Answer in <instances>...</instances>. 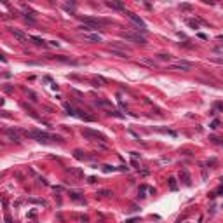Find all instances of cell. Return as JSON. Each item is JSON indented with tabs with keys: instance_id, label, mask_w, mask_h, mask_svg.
Masks as SVG:
<instances>
[{
	"instance_id": "obj_1",
	"label": "cell",
	"mask_w": 223,
	"mask_h": 223,
	"mask_svg": "<svg viewBox=\"0 0 223 223\" xmlns=\"http://www.w3.org/2000/svg\"><path fill=\"white\" fill-rule=\"evenodd\" d=\"M80 133H82V136H84V138H87V139L106 143V136H105V134H101V133H98V131H92V129H82Z\"/></svg>"
},
{
	"instance_id": "obj_2",
	"label": "cell",
	"mask_w": 223,
	"mask_h": 223,
	"mask_svg": "<svg viewBox=\"0 0 223 223\" xmlns=\"http://www.w3.org/2000/svg\"><path fill=\"white\" fill-rule=\"evenodd\" d=\"M126 14H127V17L131 19V21H133V23L138 26V28H136V30H138V33H139V31H143V33H147V31H148V30H147V25H145V21H143V19H141L138 14H134V12H129V11H127Z\"/></svg>"
},
{
	"instance_id": "obj_3",
	"label": "cell",
	"mask_w": 223,
	"mask_h": 223,
	"mask_svg": "<svg viewBox=\"0 0 223 223\" xmlns=\"http://www.w3.org/2000/svg\"><path fill=\"white\" fill-rule=\"evenodd\" d=\"M31 138H35L37 141H40V143H47L49 139L61 141V138H59V136H51V134H47V133H44V131H33V133H31Z\"/></svg>"
},
{
	"instance_id": "obj_4",
	"label": "cell",
	"mask_w": 223,
	"mask_h": 223,
	"mask_svg": "<svg viewBox=\"0 0 223 223\" xmlns=\"http://www.w3.org/2000/svg\"><path fill=\"white\" fill-rule=\"evenodd\" d=\"M169 68H171V70H178V72H188V70L193 68V65H192L190 61H185V59H181V61H174V63H171Z\"/></svg>"
},
{
	"instance_id": "obj_5",
	"label": "cell",
	"mask_w": 223,
	"mask_h": 223,
	"mask_svg": "<svg viewBox=\"0 0 223 223\" xmlns=\"http://www.w3.org/2000/svg\"><path fill=\"white\" fill-rule=\"evenodd\" d=\"M122 37L126 40H131V42H136V44H141V45H145L147 44V38L143 35H139V33H131V31H124Z\"/></svg>"
},
{
	"instance_id": "obj_6",
	"label": "cell",
	"mask_w": 223,
	"mask_h": 223,
	"mask_svg": "<svg viewBox=\"0 0 223 223\" xmlns=\"http://www.w3.org/2000/svg\"><path fill=\"white\" fill-rule=\"evenodd\" d=\"M11 33L14 35V38H17V42H21V44H26V42H28V37H26L21 30H17V28H11Z\"/></svg>"
},
{
	"instance_id": "obj_7",
	"label": "cell",
	"mask_w": 223,
	"mask_h": 223,
	"mask_svg": "<svg viewBox=\"0 0 223 223\" xmlns=\"http://www.w3.org/2000/svg\"><path fill=\"white\" fill-rule=\"evenodd\" d=\"M110 49L124 51V52H129V51H131V47H129V45H126L124 42H112V44H110Z\"/></svg>"
},
{
	"instance_id": "obj_8",
	"label": "cell",
	"mask_w": 223,
	"mask_h": 223,
	"mask_svg": "<svg viewBox=\"0 0 223 223\" xmlns=\"http://www.w3.org/2000/svg\"><path fill=\"white\" fill-rule=\"evenodd\" d=\"M5 134L9 136V139L11 141H14V143H19L21 141V138H19V134L14 131V129H5Z\"/></svg>"
},
{
	"instance_id": "obj_9",
	"label": "cell",
	"mask_w": 223,
	"mask_h": 223,
	"mask_svg": "<svg viewBox=\"0 0 223 223\" xmlns=\"http://www.w3.org/2000/svg\"><path fill=\"white\" fill-rule=\"evenodd\" d=\"M106 5L108 7H112V9H117V11H126V5L122 4V2H106Z\"/></svg>"
},
{
	"instance_id": "obj_10",
	"label": "cell",
	"mask_w": 223,
	"mask_h": 223,
	"mask_svg": "<svg viewBox=\"0 0 223 223\" xmlns=\"http://www.w3.org/2000/svg\"><path fill=\"white\" fill-rule=\"evenodd\" d=\"M110 49V47H108ZM110 52L113 54V56H117V58H129V52H124V51H117V49H110Z\"/></svg>"
},
{
	"instance_id": "obj_11",
	"label": "cell",
	"mask_w": 223,
	"mask_h": 223,
	"mask_svg": "<svg viewBox=\"0 0 223 223\" xmlns=\"http://www.w3.org/2000/svg\"><path fill=\"white\" fill-rule=\"evenodd\" d=\"M139 63L141 65H147V66H152V68L157 66V63L153 61V59H148V58H139Z\"/></svg>"
},
{
	"instance_id": "obj_12",
	"label": "cell",
	"mask_w": 223,
	"mask_h": 223,
	"mask_svg": "<svg viewBox=\"0 0 223 223\" xmlns=\"http://www.w3.org/2000/svg\"><path fill=\"white\" fill-rule=\"evenodd\" d=\"M179 176L183 178V183H185V185H190V183H192L190 174H188V171H187V169H183V171H181V174H179Z\"/></svg>"
},
{
	"instance_id": "obj_13",
	"label": "cell",
	"mask_w": 223,
	"mask_h": 223,
	"mask_svg": "<svg viewBox=\"0 0 223 223\" xmlns=\"http://www.w3.org/2000/svg\"><path fill=\"white\" fill-rule=\"evenodd\" d=\"M86 37H87V40H94V42H101V40H103L99 33H87Z\"/></svg>"
},
{
	"instance_id": "obj_14",
	"label": "cell",
	"mask_w": 223,
	"mask_h": 223,
	"mask_svg": "<svg viewBox=\"0 0 223 223\" xmlns=\"http://www.w3.org/2000/svg\"><path fill=\"white\" fill-rule=\"evenodd\" d=\"M52 59H56V61H61V63H73L70 58H66V56H51Z\"/></svg>"
},
{
	"instance_id": "obj_15",
	"label": "cell",
	"mask_w": 223,
	"mask_h": 223,
	"mask_svg": "<svg viewBox=\"0 0 223 223\" xmlns=\"http://www.w3.org/2000/svg\"><path fill=\"white\" fill-rule=\"evenodd\" d=\"M169 188H171V190H176V188H178L176 179H174V178H169Z\"/></svg>"
},
{
	"instance_id": "obj_16",
	"label": "cell",
	"mask_w": 223,
	"mask_h": 223,
	"mask_svg": "<svg viewBox=\"0 0 223 223\" xmlns=\"http://www.w3.org/2000/svg\"><path fill=\"white\" fill-rule=\"evenodd\" d=\"M30 38L33 40L37 45H44V40H42V38H38V37H30Z\"/></svg>"
},
{
	"instance_id": "obj_17",
	"label": "cell",
	"mask_w": 223,
	"mask_h": 223,
	"mask_svg": "<svg viewBox=\"0 0 223 223\" xmlns=\"http://www.w3.org/2000/svg\"><path fill=\"white\" fill-rule=\"evenodd\" d=\"M188 25L195 30V28H199V25H197V21H193V19H188Z\"/></svg>"
},
{
	"instance_id": "obj_18",
	"label": "cell",
	"mask_w": 223,
	"mask_h": 223,
	"mask_svg": "<svg viewBox=\"0 0 223 223\" xmlns=\"http://www.w3.org/2000/svg\"><path fill=\"white\" fill-rule=\"evenodd\" d=\"M103 171H105V173H110V171H115V167H112V166H103Z\"/></svg>"
},
{
	"instance_id": "obj_19",
	"label": "cell",
	"mask_w": 223,
	"mask_h": 223,
	"mask_svg": "<svg viewBox=\"0 0 223 223\" xmlns=\"http://www.w3.org/2000/svg\"><path fill=\"white\" fill-rule=\"evenodd\" d=\"M159 58H160V59H164V61H169V59H171V56H169V54H160Z\"/></svg>"
},
{
	"instance_id": "obj_20",
	"label": "cell",
	"mask_w": 223,
	"mask_h": 223,
	"mask_svg": "<svg viewBox=\"0 0 223 223\" xmlns=\"http://www.w3.org/2000/svg\"><path fill=\"white\" fill-rule=\"evenodd\" d=\"M218 124H220V122H218V120H213V122H211V126H209V127H211V129H216V127H218Z\"/></svg>"
},
{
	"instance_id": "obj_21",
	"label": "cell",
	"mask_w": 223,
	"mask_h": 223,
	"mask_svg": "<svg viewBox=\"0 0 223 223\" xmlns=\"http://www.w3.org/2000/svg\"><path fill=\"white\" fill-rule=\"evenodd\" d=\"M70 195H72V199H75V200H80V197H78L80 193H77V192H73V193H70Z\"/></svg>"
},
{
	"instance_id": "obj_22",
	"label": "cell",
	"mask_w": 223,
	"mask_h": 223,
	"mask_svg": "<svg viewBox=\"0 0 223 223\" xmlns=\"http://www.w3.org/2000/svg\"><path fill=\"white\" fill-rule=\"evenodd\" d=\"M28 96H30V99H31V101H37V96H35V92H28Z\"/></svg>"
},
{
	"instance_id": "obj_23",
	"label": "cell",
	"mask_w": 223,
	"mask_h": 223,
	"mask_svg": "<svg viewBox=\"0 0 223 223\" xmlns=\"http://www.w3.org/2000/svg\"><path fill=\"white\" fill-rule=\"evenodd\" d=\"M197 37H199V38H202V40H206V38H208V35H206V33H197Z\"/></svg>"
},
{
	"instance_id": "obj_24",
	"label": "cell",
	"mask_w": 223,
	"mask_h": 223,
	"mask_svg": "<svg viewBox=\"0 0 223 223\" xmlns=\"http://www.w3.org/2000/svg\"><path fill=\"white\" fill-rule=\"evenodd\" d=\"M181 9H192L190 4H181Z\"/></svg>"
},
{
	"instance_id": "obj_25",
	"label": "cell",
	"mask_w": 223,
	"mask_h": 223,
	"mask_svg": "<svg viewBox=\"0 0 223 223\" xmlns=\"http://www.w3.org/2000/svg\"><path fill=\"white\" fill-rule=\"evenodd\" d=\"M51 45H52V47H58V45H59V42H56V40H51Z\"/></svg>"
},
{
	"instance_id": "obj_26",
	"label": "cell",
	"mask_w": 223,
	"mask_h": 223,
	"mask_svg": "<svg viewBox=\"0 0 223 223\" xmlns=\"http://www.w3.org/2000/svg\"><path fill=\"white\" fill-rule=\"evenodd\" d=\"M4 91H7V92H11V91H12V87H11V86H5V87H4Z\"/></svg>"
}]
</instances>
